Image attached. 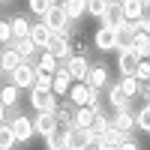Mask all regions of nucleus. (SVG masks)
<instances>
[{
  "label": "nucleus",
  "instance_id": "f257e3e1",
  "mask_svg": "<svg viewBox=\"0 0 150 150\" xmlns=\"http://www.w3.org/2000/svg\"><path fill=\"white\" fill-rule=\"evenodd\" d=\"M42 24H45V27L51 30L54 36H63V33H69V30H72V21H69V15L63 12V6H60V3H54V9L42 18Z\"/></svg>",
  "mask_w": 150,
  "mask_h": 150
},
{
  "label": "nucleus",
  "instance_id": "f03ea898",
  "mask_svg": "<svg viewBox=\"0 0 150 150\" xmlns=\"http://www.w3.org/2000/svg\"><path fill=\"white\" fill-rule=\"evenodd\" d=\"M69 102L75 108H93V105H99V93L93 87H87V84H75L69 90Z\"/></svg>",
  "mask_w": 150,
  "mask_h": 150
},
{
  "label": "nucleus",
  "instance_id": "7ed1b4c3",
  "mask_svg": "<svg viewBox=\"0 0 150 150\" xmlns=\"http://www.w3.org/2000/svg\"><path fill=\"white\" fill-rule=\"evenodd\" d=\"M36 75H39V69H36L33 63H21L15 72H12L9 75V84H15L18 87V90H33V87H36Z\"/></svg>",
  "mask_w": 150,
  "mask_h": 150
},
{
  "label": "nucleus",
  "instance_id": "20e7f679",
  "mask_svg": "<svg viewBox=\"0 0 150 150\" xmlns=\"http://www.w3.org/2000/svg\"><path fill=\"white\" fill-rule=\"evenodd\" d=\"M12 132H15V138H18V144H27L33 135H36V126H33V117H27V114H15L12 117Z\"/></svg>",
  "mask_w": 150,
  "mask_h": 150
},
{
  "label": "nucleus",
  "instance_id": "39448f33",
  "mask_svg": "<svg viewBox=\"0 0 150 150\" xmlns=\"http://www.w3.org/2000/svg\"><path fill=\"white\" fill-rule=\"evenodd\" d=\"M66 69H69V75H72L75 84H84L93 66H90V60H87V54H72L69 63H66Z\"/></svg>",
  "mask_w": 150,
  "mask_h": 150
},
{
  "label": "nucleus",
  "instance_id": "423d86ee",
  "mask_svg": "<svg viewBox=\"0 0 150 150\" xmlns=\"http://www.w3.org/2000/svg\"><path fill=\"white\" fill-rule=\"evenodd\" d=\"M114 33H117V51H129V48H135V39H138V33H141V24L126 21V24L117 27Z\"/></svg>",
  "mask_w": 150,
  "mask_h": 150
},
{
  "label": "nucleus",
  "instance_id": "0eeeda50",
  "mask_svg": "<svg viewBox=\"0 0 150 150\" xmlns=\"http://www.w3.org/2000/svg\"><path fill=\"white\" fill-rule=\"evenodd\" d=\"M138 66H141V57L135 54V48H129V51H117V69H120L123 78H135Z\"/></svg>",
  "mask_w": 150,
  "mask_h": 150
},
{
  "label": "nucleus",
  "instance_id": "6e6552de",
  "mask_svg": "<svg viewBox=\"0 0 150 150\" xmlns=\"http://www.w3.org/2000/svg\"><path fill=\"white\" fill-rule=\"evenodd\" d=\"M30 108L36 114H48V111H57L60 102L54 93H39V90H30Z\"/></svg>",
  "mask_w": 150,
  "mask_h": 150
},
{
  "label": "nucleus",
  "instance_id": "1a4fd4ad",
  "mask_svg": "<svg viewBox=\"0 0 150 150\" xmlns=\"http://www.w3.org/2000/svg\"><path fill=\"white\" fill-rule=\"evenodd\" d=\"M33 126H36V135H42V138H48V135H54L60 129V120L54 111H48V114H36L33 117Z\"/></svg>",
  "mask_w": 150,
  "mask_h": 150
},
{
  "label": "nucleus",
  "instance_id": "9d476101",
  "mask_svg": "<svg viewBox=\"0 0 150 150\" xmlns=\"http://www.w3.org/2000/svg\"><path fill=\"white\" fill-rule=\"evenodd\" d=\"M108 120H111V126H114V129L126 132V135L135 129V111H132V108H123V111H111V114H108Z\"/></svg>",
  "mask_w": 150,
  "mask_h": 150
},
{
  "label": "nucleus",
  "instance_id": "9b49d317",
  "mask_svg": "<svg viewBox=\"0 0 150 150\" xmlns=\"http://www.w3.org/2000/svg\"><path fill=\"white\" fill-rule=\"evenodd\" d=\"M48 51H51L57 60H60V63H69V57H72V39H69V36L63 33V36H54V39H51V48H48Z\"/></svg>",
  "mask_w": 150,
  "mask_h": 150
},
{
  "label": "nucleus",
  "instance_id": "f8f14e48",
  "mask_svg": "<svg viewBox=\"0 0 150 150\" xmlns=\"http://www.w3.org/2000/svg\"><path fill=\"white\" fill-rule=\"evenodd\" d=\"M99 21H102V27H111V30L123 27V24H126V18H123V3H108L105 15L99 18Z\"/></svg>",
  "mask_w": 150,
  "mask_h": 150
},
{
  "label": "nucleus",
  "instance_id": "ddd939ff",
  "mask_svg": "<svg viewBox=\"0 0 150 150\" xmlns=\"http://www.w3.org/2000/svg\"><path fill=\"white\" fill-rule=\"evenodd\" d=\"M93 45H96V51H111V48H117V33L111 27H99L93 33Z\"/></svg>",
  "mask_w": 150,
  "mask_h": 150
},
{
  "label": "nucleus",
  "instance_id": "4468645a",
  "mask_svg": "<svg viewBox=\"0 0 150 150\" xmlns=\"http://www.w3.org/2000/svg\"><path fill=\"white\" fill-rule=\"evenodd\" d=\"M84 84H87V87H93L96 93H102V90H108V87H111V84H108V69L96 63V66L90 69V75H87V81H84Z\"/></svg>",
  "mask_w": 150,
  "mask_h": 150
},
{
  "label": "nucleus",
  "instance_id": "2eb2a0df",
  "mask_svg": "<svg viewBox=\"0 0 150 150\" xmlns=\"http://www.w3.org/2000/svg\"><path fill=\"white\" fill-rule=\"evenodd\" d=\"M93 132L90 129H69V150H90Z\"/></svg>",
  "mask_w": 150,
  "mask_h": 150
},
{
  "label": "nucleus",
  "instance_id": "dca6fc26",
  "mask_svg": "<svg viewBox=\"0 0 150 150\" xmlns=\"http://www.w3.org/2000/svg\"><path fill=\"white\" fill-rule=\"evenodd\" d=\"M30 39H33V45H36V48L48 51V48H51V39H54V33L48 30L42 21H36V24H33V30H30Z\"/></svg>",
  "mask_w": 150,
  "mask_h": 150
},
{
  "label": "nucleus",
  "instance_id": "f3484780",
  "mask_svg": "<svg viewBox=\"0 0 150 150\" xmlns=\"http://www.w3.org/2000/svg\"><path fill=\"white\" fill-rule=\"evenodd\" d=\"M105 99H108L111 111H123V108H129V102H132V99L120 90V84H111L108 90H105Z\"/></svg>",
  "mask_w": 150,
  "mask_h": 150
},
{
  "label": "nucleus",
  "instance_id": "a211bd4d",
  "mask_svg": "<svg viewBox=\"0 0 150 150\" xmlns=\"http://www.w3.org/2000/svg\"><path fill=\"white\" fill-rule=\"evenodd\" d=\"M21 63H24V60L18 57L15 48H3V57H0V72H3V75H12Z\"/></svg>",
  "mask_w": 150,
  "mask_h": 150
},
{
  "label": "nucleus",
  "instance_id": "6ab92c4d",
  "mask_svg": "<svg viewBox=\"0 0 150 150\" xmlns=\"http://www.w3.org/2000/svg\"><path fill=\"white\" fill-rule=\"evenodd\" d=\"M75 87V81H72V75H69V69L63 66L57 75H54V96H69V90Z\"/></svg>",
  "mask_w": 150,
  "mask_h": 150
},
{
  "label": "nucleus",
  "instance_id": "aec40b11",
  "mask_svg": "<svg viewBox=\"0 0 150 150\" xmlns=\"http://www.w3.org/2000/svg\"><path fill=\"white\" fill-rule=\"evenodd\" d=\"M123 18L132 21V24H141V18H144V3H141V0H123Z\"/></svg>",
  "mask_w": 150,
  "mask_h": 150
},
{
  "label": "nucleus",
  "instance_id": "412c9836",
  "mask_svg": "<svg viewBox=\"0 0 150 150\" xmlns=\"http://www.w3.org/2000/svg\"><path fill=\"white\" fill-rule=\"evenodd\" d=\"M60 6H63V12L69 15L72 24H75V21H81V18L87 15V3H84V0H63Z\"/></svg>",
  "mask_w": 150,
  "mask_h": 150
},
{
  "label": "nucleus",
  "instance_id": "4be33fe9",
  "mask_svg": "<svg viewBox=\"0 0 150 150\" xmlns=\"http://www.w3.org/2000/svg\"><path fill=\"white\" fill-rule=\"evenodd\" d=\"M9 48H15V51H18V57L24 60V63H30V60L36 57V51H39V48L33 45V39H15Z\"/></svg>",
  "mask_w": 150,
  "mask_h": 150
},
{
  "label": "nucleus",
  "instance_id": "5701e85b",
  "mask_svg": "<svg viewBox=\"0 0 150 150\" xmlns=\"http://www.w3.org/2000/svg\"><path fill=\"white\" fill-rule=\"evenodd\" d=\"M36 69L45 72V75H57L63 66H60V60H57L51 51H42V57H39V63H36Z\"/></svg>",
  "mask_w": 150,
  "mask_h": 150
},
{
  "label": "nucleus",
  "instance_id": "b1692460",
  "mask_svg": "<svg viewBox=\"0 0 150 150\" xmlns=\"http://www.w3.org/2000/svg\"><path fill=\"white\" fill-rule=\"evenodd\" d=\"M96 111L93 108H75V129H90L96 123Z\"/></svg>",
  "mask_w": 150,
  "mask_h": 150
},
{
  "label": "nucleus",
  "instance_id": "393cba45",
  "mask_svg": "<svg viewBox=\"0 0 150 150\" xmlns=\"http://www.w3.org/2000/svg\"><path fill=\"white\" fill-rule=\"evenodd\" d=\"M18 96H21V90H18L15 84H3V87H0V105H3L6 111L12 105H18Z\"/></svg>",
  "mask_w": 150,
  "mask_h": 150
},
{
  "label": "nucleus",
  "instance_id": "a878e982",
  "mask_svg": "<svg viewBox=\"0 0 150 150\" xmlns=\"http://www.w3.org/2000/svg\"><path fill=\"white\" fill-rule=\"evenodd\" d=\"M12 24V33H15V39H30V30H33V24L24 18V15H15V18H9Z\"/></svg>",
  "mask_w": 150,
  "mask_h": 150
},
{
  "label": "nucleus",
  "instance_id": "bb28decb",
  "mask_svg": "<svg viewBox=\"0 0 150 150\" xmlns=\"http://www.w3.org/2000/svg\"><path fill=\"white\" fill-rule=\"evenodd\" d=\"M15 144H18V138H15V132H12V126L3 123V126H0V150H12Z\"/></svg>",
  "mask_w": 150,
  "mask_h": 150
},
{
  "label": "nucleus",
  "instance_id": "cd10ccee",
  "mask_svg": "<svg viewBox=\"0 0 150 150\" xmlns=\"http://www.w3.org/2000/svg\"><path fill=\"white\" fill-rule=\"evenodd\" d=\"M117 84H120V90L126 93L129 99H135V96H141V81H138V78H120Z\"/></svg>",
  "mask_w": 150,
  "mask_h": 150
},
{
  "label": "nucleus",
  "instance_id": "c85d7f7f",
  "mask_svg": "<svg viewBox=\"0 0 150 150\" xmlns=\"http://www.w3.org/2000/svg\"><path fill=\"white\" fill-rule=\"evenodd\" d=\"M135 54L141 60H150V36L147 33H138V39H135Z\"/></svg>",
  "mask_w": 150,
  "mask_h": 150
},
{
  "label": "nucleus",
  "instance_id": "c756f323",
  "mask_svg": "<svg viewBox=\"0 0 150 150\" xmlns=\"http://www.w3.org/2000/svg\"><path fill=\"white\" fill-rule=\"evenodd\" d=\"M135 126H138L141 132H150V105L135 111Z\"/></svg>",
  "mask_w": 150,
  "mask_h": 150
},
{
  "label": "nucleus",
  "instance_id": "7c9ffc66",
  "mask_svg": "<svg viewBox=\"0 0 150 150\" xmlns=\"http://www.w3.org/2000/svg\"><path fill=\"white\" fill-rule=\"evenodd\" d=\"M105 9H108L105 0H87V18H102Z\"/></svg>",
  "mask_w": 150,
  "mask_h": 150
},
{
  "label": "nucleus",
  "instance_id": "2f4dec72",
  "mask_svg": "<svg viewBox=\"0 0 150 150\" xmlns=\"http://www.w3.org/2000/svg\"><path fill=\"white\" fill-rule=\"evenodd\" d=\"M51 9H54V3H51V0H30V12H36V15H39V21H42Z\"/></svg>",
  "mask_w": 150,
  "mask_h": 150
},
{
  "label": "nucleus",
  "instance_id": "473e14b6",
  "mask_svg": "<svg viewBox=\"0 0 150 150\" xmlns=\"http://www.w3.org/2000/svg\"><path fill=\"white\" fill-rule=\"evenodd\" d=\"M0 42H3L6 48L15 42V33H12V24H9V21H3V24H0Z\"/></svg>",
  "mask_w": 150,
  "mask_h": 150
},
{
  "label": "nucleus",
  "instance_id": "72a5a7b5",
  "mask_svg": "<svg viewBox=\"0 0 150 150\" xmlns=\"http://www.w3.org/2000/svg\"><path fill=\"white\" fill-rule=\"evenodd\" d=\"M135 78H138L141 84H150V60H141L138 72H135Z\"/></svg>",
  "mask_w": 150,
  "mask_h": 150
},
{
  "label": "nucleus",
  "instance_id": "f704fd0d",
  "mask_svg": "<svg viewBox=\"0 0 150 150\" xmlns=\"http://www.w3.org/2000/svg\"><path fill=\"white\" fill-rule=\"evenodd\" d=\"M117 150H141V144H138V141H132V138H129V141H123V144H120Z\"/></svg>",
  "mask_w": 150,
  "mask_h": 150
},
{
  "label": "nucleus",
  "instance_id": "c9c22d12",
  "mask_svg": "<svg viewBox=\"0 0 150 150\" xmlns=\"http://www.w3.org/2000/svg\"><path fill=\"white\" fill-rule=\"evenodd\" d=\"M147 105H150V102H147Z\"/></svg>",
  "mask_w": 150,
  "mask_h": 150
}]
</instances>
